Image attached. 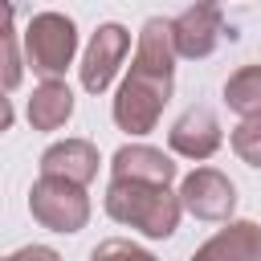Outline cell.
I'll return each instance as SVG.
<instances>
[{"label": "cell", "mask_w": 261, "mask_h": 261, "mask_svg": "<svg viewBox=\"0 0 261 261\" xmlns=\"http://www.w3.org/2000/svg\"><path fill=\"white\" fill-rule=\"evenodd\" d=\"M4 261H61V253H57V249H49V245H24V249L8 253Z\"/></svg>", "instance_id": "cell-18"}, {"label": "cell", "mask_w": 261, "mask_h": 261, "mask_svg": "<svg viewBox=\"0 0 261 261\" xmlns=\"http://www.w3.org/2000/svg\"><path fill=\"white\" fill-rule=\"evenodd\" d=\"M126 53H130V29L118 24V20L98 24L94 37L86 41V53H82V65H77L82 90L86 94H106L110 82L118 77L122 61H126Z\"/></svg>", "instance_id": "cell-5"}, {"label": "cell", "mask_w": 261, "mask_h": 261, "mask_svg": "<svg viewBox=\"0 0 261 261\" xmlns=\"http://www.w3.org/2000/svg\"><path fill=\"white\" fill-rule=\"evenodd\" d=\"M220 143H224V130H220L216 110H208V106H188L167 130V147L179 159H192V163L212 159L220 151Z\"/></svg>", "instance_id": "cell-7"}, {"label": "cell", "mask_w": 261, "mask_h": 261, "mask_svg": "<svg viewBox=\"0 0 261 261\" xmlns=\"http://www.w3.org/2000/svg\"><path fill=\"white\" fill-rule=\"evenodd\" d=\"M228 143H232V151H237L241 163L261 167V118H241V122L232 126Z\"/></svg>", "instance_id": "cell-16"}, {"label": "cell", "mask_w": 261, "mask_h": 261, "mask_svg": "<svg viewBox=\"0 0 261 261\" xmlns=\"http://www.w3.org/2000/svg\"><path fill=\"white\" fill-rule=\"evenodd\" d=\"M179 200H184V212H192L196 220H232L237 188L224 171L196 167L179 179Z\"/></svg>", "instance_id": "cell-6"}, {"label": "cell", "mask_w": 261, "mask_h": 261, "mask_svg": "<svg viewBox=\"0 0 261 261\" xmlns=\"http://www.w3.org/2000/svg\"><path fill=\"white\" fill-rule=\"evenodd\" d=\"M179 49H175V24L167 16H147L139 37H135V57L130 65L155 69V73H175Z\"/></svg>", "instance_id": "cell-12"}, {"label": "cell", "mask_w": 261, "mask_h": 261, "mask_svg": "<svg viewBox=\"0 0 261 261\" xmlns=\"http://www.w3.org/2000/svg\"><path fill=\"white\" fill-rule=\"evenodd\" d=\"M98 147L90 139H61L53 147L41 151V175H57V179H69V184H90L98 175Z\"/></svg>", "instance_id": "cell-11"}, {"label": "cell", "mask_w": 261, "mask_h": 261, "mask_svg": "<svg viewBox=\"0 0 261 261\" xmlns=\"http://www.w3.org/2000/svg\"><path fill=\"white\" fill-rule=\"evenodd\" d=\"M196 4H220V0H196Z\"/></svg>", "instance_id": "cell-19"}, {"label": "cell", "mask_w": 261, "mask_h": 261, "mask_svg": "<svg viewBox=\"0 0 261 261\" xmlns=\"http://www.w3.org/2000/svg\"><path fill=\"white\" fill-rule=\"evenodd\" d=\"M24 114H29L33 130H61L73 114V90L61 77H45L41 86H33Z\"/></svg>", "instance_id": "cell-13"}, {"label": "cell", "mask_w": 261, "mask_h": 261, "mask_svg": "<svg viewBox=\"0 0 261 261\" xmlns=\"http://www.w3.org/2000/svg\"><path fill=\"white\" fill-rule=\"evenodd\" d=\"M20 33H16V8L8 4V29H4V90L12 94L16 86H20V73H24V57H20Z\"/></svg>", "instance_id": "cell-15"}, {"label": "cell", "mask_w": 261, "mask_h": 261, "mask_svg": "<svg viewBox=\"0 0 261 261\" xmlns=\"http://www.w3.org/2000/svg\"><path fill=\"white\" fill-rule=\"evenodd\" d=\"M110 179H139V184H167L175 179V163L167 151L151 143H126L110 155Z\"/></svg>", "instance_id": "cell-9"}, {"label": "cell", "mask_w": 261, "mask_h": 261, "mask_svg": "<svg viewBox=\"0 0 261 261\" xmlns=\"http://www.w3.org/2000/svg\"><path fill=\"white\" fill-rule=\"evenodd\" d=\"M171 86H175V73H155V69L130 65V73L118 82L114 102H110L114 126L126 135H151L171 98Z\"/></svg>", "instance_id": "cell-2"}, {"label": "cell", "mask_w": 261, "mask_h": 261, "mask_svg": "<svg viewBox=\"0 0 261 261\" xmlns=\"http://www.w3.org/2000/svg\"><path fill=\"white\" fill-rule=\"evenodd\" d=\"M224 102L241 118H261V65H241L224 82Z\"/></svg>", "instance_id": "cell-14"}, {"label": "cell", "mask_w": 261, "mask_h": 261, "mask_svg": "<svg viewBox=\"0 0 261 261\" xmlns=\"http://www.w3.org/2000/svg\"><path fill=\"white\" fill-rule=\"evenodd\" d=\"M29 212L49 232H82L90 220V196L82 184H69L57 175H37V184L29 192Z\"/></svg>", "instance_id": "cell-4"}, {"label": "cell", "mask_w": 261, "mask_h": 261, "mask_svg": "<svg viewBox=\"0 0 261 261\" xmlns=\"http://www.w3.org/2000/svg\"><path fill=\"white\" fill-rule=\"evenodd\" d=\"M90 261H159V257L151 249L126 241V237H106V241H98L90 249Z\"/></svg>", "instance_id": "cell-17"}, {"label": "cell", "mask_w": 261, "mask_h": 261, "mask_svg": "<svg viewBox=\"0 0 261 261\" xmlns=\"http://www.w3.org/2000/svg\"><path fill=\"white\" fill-rule=\"evenodd\" d=\"M102 208H106L110 220L139 228L151 241H167L179 228V216H184L179 192H171L167 184H139V179H110Z\"/></svg>", "instance_id": "cell-1"}, {"label": "cell", "mask_w": 261, "mask_h": 261, "mask_svg": "<svg viewBox=\"0 0 261 261\" xmlns=\"http://www.w3.org/2000/svg\"><path fill=\"white\" fill-rule=\"evenodd\" d=\"M192 261H261V224L257 220H224L220 232H212Z\"/></svg>", "instance_id": "cell-10"}, {"label": "cell", "mask_w": 261, "mask_h": 261, "mask_svg": "<svg viewBox=\"0 0 261 261\" xmlns=\"http://www.w3.org/2000/svg\"><path fill=\"white\" fill-rule=\"evenodd\" d=\"M171 24H175V49H179L184 61L212 57L216 45H220V37H224V12H220V4H192Z\"/></svg>", "instance_id": "cell-8"}, {"label": "cell", "mask_w": 261, "mask_h": 261, "mask_svg": "<svg viewBox=\"0 0 261 261\" xmlns=\"http://www.w3.org/2000/svg\"><path fill=\"white\" fill-rule=\"evenodd\" d=\"M20 41H24L29 69L41 73V77H61L73 65V57H77V24H73V16L53 12V8L49 12H37L24 24Z\"/></svg>", "instance_id": "cell-3"}]
</instances>
